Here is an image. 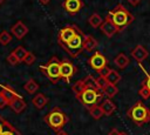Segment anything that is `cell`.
<instances>
[{
	"instance_id": "cell-21",
	"label": "cell",
	"mask_w": 150,
	"mask_h": 135,
	"mask_svg": "<svg viewBox=\"0 0 150 135\" xmlns=\"http://www.w3.org/2000/svg\"><path fill=\"white\" fill-rule=\"evenodd\" d=\"M103 19L101 18V15L98 14V13H93L90 16H89V19H88V22H89V25L93 27V28H98V27H101V25L103 23Z\"/></svg>"
},
{
	"instance_id": "cell-2",
	"label": "cell",
	"mask_w": 150,
	"mask_h": 135,
	"mask_svg": "<svg viewBox=\"0 0 150 135\" xmlns=\"http://www.w3.org/2000/svg\"><path fill=\"white\" fill-rule=\"evenodd\" d=\"M107 18L118 28L120 32H122L134 21V15L121 4H118L114 9H111L108 13Z\"/></svg>"
},
{
	"instance_id": "cell-23",
	"label": "cell",
	"mask_w": 150,
	"mask_h": 135,
	"mask_svg": "<svg viewBox=\"0 0 150 135\" xmlns=\"http://www.w3.org/2000/svg\"><path fill=\"white\" fill-rule=\"evenodd\" d=\"M88 110H89L90 116H91L94 120H100V119L104 115V113H103V110H102V108H101V106H100V104L93 106V107L88 108Z\"/></svg>"
},
{
	"instance_id": "cell-29",
	"label": "cell",
	"mask_w": 150,
	"mask_h": 135,
	"mask_svg": "<svg viewBox=\"0 0 150 135\" xmlns=\"http://www.w3.org/2000/svg\"><path fill=\"white\" fill-rule=\"evenodd\" d=\"M0 135H21V134L16 130V128H15L14 126H12L11 123H8L7 128H6V129H5Z\"/></svg>"
},
{
	"instance_id": "cell-26",
	"label": "cell",
	"mask_w": 150,
	"mask_h": 135,
	"mask_svg": "<svg viewBox=\"0 0 150 135\" xmlns=\"http://www.w3.org/2000/svg\"><path fill=\"white\" fill-rule=\"evenodd\" d=\"M13 53H14V55L19 59V61H20V62H23V60H25V58H26V55H27L28 50H26L22 46H18V47L13 50Z\"/></svg>"
},
{
	"instance_id": "cell-10",
	"label": "cell",
	"mask_w": 150,
	"mask_h": 135,
	"mask_svg": "<svg viewBox=\"0 0 150 135\" xmlns=\"http://www.w3.org/2000/svg\"><path fill=\"white\" fill-rule=\"evenodd\" d=\"M63 9L69 13V14H75L83 7V1L82 0H64L63 4Z\"/></svg>"
},
{
	"instance_id": "cell-34",
	"label": "cell",
	"mask_w": 150,
	"mask_h": 135,
	"mask_svg": "<svg viewBox=\"0 0 150 135\" xmlns=\"http://www.w3.org/2000/svg\"><path fill=\"white\" fill-rule=\"evenodd\" d=\"M8 123H9V122H7V121H6V120L0 115V134H1L6 128H7Z\"/></svg>"
},
{
	"instance_id": "cell-17",
	"label": "cell",
	"mask_w": 150,
	"mask_h": 135,
	"mask_svg": "<svg viewBox=\"0 0 150 135\" xmlns=\"http://www.w3.org/2000/svg\"><path fill=\"white\" fill-rule=\"evenodd\" d=\"M114 62H115V65H116L118 68H121V69L125 68V67H127V66L130 63L129 58H128V56H127L124 53H120L117 56H115Z\"/></svg>"
},
{
	"instance_id": "cell-40",
	"label": "cell",
	"mask_w": 150,
	"mask_h": 135,
	"mask_svg": "<svg viewBox=\"0 0 150 135\" xmlns=\"http://www.w3.org/2000/svg\"><path fill=\"white\" fill-rule=\"evenodd\" d=\"M120 135H129V134H128L127 131H121V133H120Z\"/></svg>"
},
{
	"instance_id": "cell-11",
	"label": "cell",
	"mask_w": 150,
	"mask_h": 135,
	"mask_svg": "<svg viewBox=\"0 0 150 135\" xmlns=\"http://www.w3.org/2000/svg\"><path fill=\"white\" fill-rule=\"evenodd\" d=\"M100 29L102 31V33L107 36V38H111V36H114L115 34H117L120 31H118V28L105 16V19H104V21H103V23L101 25V27H100Z\"/></svg>"
},
{
	"instance_id": "cell-28",
	"label": "cell",
	"mask_w": 150,
	"mask_h": 135,
	"mask_svg": "<svg viewBox=\"0 0 150 135\" xmlns=\"http://www.w3.org/2000/svg\"><path fill=\"white\" fill-rule=\"evenodd\" d=\"M11 40H12V35H11V33H8L7 31H2V32L0 33V43H1V45L6 46V45H8V43L11 42Z\"/></svg>"
},
{
	"instance_id": "cell-8",
	"label": "cell",
	"mask_w": 150,
	"mask_h": 135,
	"mask_svg": "<svg viewBox=\"0 0 150 135\" xmlns=\"http://www.w3.org/2000/svg\"><path fill=\"white\" fill-rule=\"evenodd\" d=\"M76 67L69 59H63L61 61V79H63L67 83L70 82L73 75L76 73Z\"/></svg>"
},
{
	"instance_id": "cell-3",
	"label": "cell",
	"mask_w": 150,
	"mask_h": 135,
	"mask_svg": "<svg viewBox=\"0 0 150 135\" xmlns=\"http://www.w3.org/2000/svg\"><path fill=\"white\" fill-rule=\"evenodd\" d=\"M127 115L136 126L139 127L150 122V109L145 107L142 101H137L130 109H128Z\"/></svg>"
},
{
	"instance_id": "cell-22",
	"label": "cell",
	"mask_w": 150,
	"mask_h": 135,
	"mask_svg": "<svg viewBox=\"0 0 150 135\" xmlns=\"http://www.w3.org/2000/svg\"><path fill=\"white\" fill-rule=\"evenodd\" d=\"M23 89H25L29 95H33L34 93L38 92V89H39V85H38V82H36L35 80L30 79V80H28V81L25 83Z\"/></svg>"
},
{
	"instance_id": "cell-27",
	"label": "cell",
	"mask_w": 150,
	"mask_h": 135,
	"mask_svg": "<svg viewBox=\"0 0 150 135\" xmlns=\"http://www.w3.org/2000/svg\"><path fill=\"white\" fill-rule=\"evenodd\" d=\"M95 83H96V87L101 90H104V88L108 86V81H107L105 76H103V75H98L95 79Z\"/></svg>"
},
{
	"instance_id": "cell-5",
	"label": "cell",
	"mask_w": 150,
	"mask_h": 135,
	"mask_svg": "<svg viewBox=\"0 0 150 135\" xmlns=\"http://www.w3.org/2000/svg\"><path fill=\"white\" fill-rule=\"evenodd\" d=\"M40 70L53 83H57L61 79V61L56 56H52L45 66H40Z\"/></svg>"
},
{
	"instance_id": "cell-25",
	"label": "cell",
	"mask_w": 150,
	"mask_h": 135,
	"mask_svg": "<svg viewBox=\"0 0 150 135\" xmlns=\"http://www.w3.org/2000/svg\"><path fill=\"white\" fill-rule=\"evenodd\" d=\"M103 93H104V95H105L108 99H110V97H114V96L118 93V88H117V86H115V85L108 83V86L104 88Z\"/></svg>"
},
{
	"instance_id": "cell-13",
	"label": "cell",
	"mask_w": 150,
	"mask_h": 135,
	"mask_svg": "<svg viewBox=\"0 0 150 135\" xmlns=\"http://www.w3.org/2000/svg\"><path fill=\"white\" fill-rule=\"evenodd\" d=\"M9 107H11V109L14 112V113H16V114H20L21 112H23L25 109H26V107H27V103H26V101L19 95V96H16L14 100H12L11 102H9V104H8Z\"/></svg>"
},
{
	"instance_id": "cell-16",
	"label": "cell",
	"mask_w": 150,
	"mask_h": 135,
	"mask_svg": "<svg viewBox=\"0 0 150 135\" xmlns=\"http://www.w3.org/2000/svg\"><path fill=\"white\" fill-rule=\"evenodd\" d=\"M47 102H48V99H47V96H46L45 94H42V93L36 94V95L33 97V100H32V103H33L38 109H42V108L47 104Z\"/></svg>"
},
{
	"instance_id": "cell-31",
	"label": "cell",
	"mask_w": 150,
	"mask_h": 135,
	"mask_svg": "<svg viewBox=\"0 0 150 135\" xmlns=\"http://www.w3.org/2000/svg\"><path fill=\"white\" fill-rule=\"evenodd\" d=\"M7 62L9 63V65H12V66H18L19 63H20V61H19V59L14 55V53L12 52L8 56H7Z\"/></svg>"
},
{
	"instance_id": "cell-9",
	"label": "cell",
	"mask_w": 150,
	"mask_h": 135,
	"mask_svg": "<svg viewBox=\"0 0 150 135\" xmlns=\"http://www.w3.org/2000/svg\"><path fill=\"white\" fill-rule=\"evenodd\" d=\"M88 63H89V66H90L93 69H95V70H97V72H101V70H103L105 67H108V66H107V59H105V56H104L102 53H100V52H95V53L88 59Z\"/></svg>"
},
{
	"instance_id": "cell-39",
	"label": "cell",
	"mask_w": 150,
	"mask_h": 135,
	"mask_svg": "<svg viewBox=\"0 0 150 135\" xmlns=\"http://www.w3.org/2000/svg\"><path fill=\"white\" fill-rule=\"evenodd\" d=\"M39 1H40V2L42 4V5H47V4H48V2L50 1V0H39Z\"/></svg>"
},
{
	"instance_id": "cell-33",
	"label": "cell",
	"mask_w": 150,
	"mask_h": 135,
	"mask_svg": "<svg viewBox=\"0 0 150 135\" xmlns=\"http://www.w3.org/2000/svg\"><path fill=\"white\" fill-rule=\"evenodd\" d=\"M141 87H144V88L150 93V74H148V75H146V77H145V79H144V81L142 82Z\"/></svg>"
},
{
	"instance_id": "cell-20",
	"label": "cell",
	"mask_w": 150,
	"mask_h": 135,
	"mask_svg": "<svg viewBox=\"0 0 150 135\" xmlns=\"http://www.w3.org/2000/svg\"><path fill=\"white\" fill-rule=\"evenodd\" d=\"M105 79L108 81V83H111V85H117L120 81H121V75L118 74V72H116L115 69H110L107 75H105Z\"/></svg>"
},
{
	"instance_id": "cell-30",
	"label": "cell",
	"mask_w": 150,
	"mask_h": 135,
	"mask_svg": "<svg viewBox=\"0 0 150 135\" xmlns=\"http://www.w3.org/2000/svg\"><path fill=\"white\" fill-rule=\"evenodd\" d=\"M35 60H36L35 55H34L32 52H28L27 55H26V58H25V60H23V62H25L27 66H30V65H33V63L35 62Z\"/></svg>"
},
{
	"instance_id": "cell-41",
	"label": "cell",
	"mask_w": 150,
	"mask_h": 135,
	"mask_svg": "<svg viewBox=\"0 0 150 135\" xmlns=\"http://www.w3.org/2000/svg\"><path fill=\"white\" fill-rule=\"evenodd\" d=\"M5 1H6V0H0V6H1V5H2Z\"/></svg>"
},
{
	"instance_id": "cell-6",
	"label": "cell",
	"mask_w": 150,
	"mask_h": 135,
	"mask_svg": "<svg viewBox=\"0 0 150 135\" xmlns=\"http://www.w3.org/2000/svg\"><path fill=\"white\" fill-rule=\"evenodd\" d=\"M84 34L80 31L70 41H68L67 43L62 45L61 47L71 56V58H76L79 56L82 52H83V41H84Z\"/></svg>"
},
{
	"instance_id": "cell-36",
	"label": "cell",
	"mask_w": 150,
	"mask_h": 135,
	"mask_svg": "<svg viewBox=\"0 0 150 135\" xmlns=\"http://www.w3.org/2000/svg\"><path fill=\"white\" fill-rule=\"evenodd\" d=\"M120 133H121V131H120L117 128H112V129L108 133V135H120Z\"/></svg>"
},
{
	"instance_id": "cell-4",
	"label": "cell",
	"mask_w": 150,
	"mask_h": 135,
	"mask_svg": "<svg viewBox=\"0 0 150 135\" xmlns=\"http://www.w3.org/2000/svg\"><path fill=\"white\" fill-rule=\"evenodd\" d=\"M43 121L54 130V131H61L62 128L64 127V124L69 121L68 116L59 108V107H55L53 108L47 115H45L43 117Z\"/></svg>"
},
{
	"instance_id": "cell-18",
	"label": "cell",
	"mask_w": 150,
	"mask_h": 135,
	"mask_svg": "<svg viewBox=\"0 0 150 135\" xmlns=\"http://www.w3.org/2000/svg\"><path fill=\"white\" fill-rule=\"evenodd\" d=\"M0 93L2 94V96L6 99V101H7V103L9 104V102L12 101V100H14L16 96H19L16 93H15V90L14 89H12L11 87H8V86H5L1 90H0Z\"/></svg>"
},
{
	"instance_id": "cell-35",
	"label": "cell",
	"mask_w": 150,
	"mask_h": 135,
	"mask_svg": "<svg viewBox=\"0 0 150 135\" xmlns=\"http://www.w3.org/2000/svg\"><path fill=\"white\" fill-rule=\"evenodd\" d=\"M5 106H8V103H7L6 99L2 96V94L0 93V108H4Z\"/></svg>"
},
{
	"instance_id": "cell-1",
	"label": "cell",
	"mask_w": 150,
	"mask_h": 135,
	"mask_svg": "<svg viewBox=\"0 0 150 135\" xmlns=\"http://www.w3.org/2000/svg\"><path fill=\"white\" fill-rule=\"evenodd\" d=\"M84 82H86V88L83 89V92L80 94L79 97H76L84 107L87 108H90L93 106H96L98 104V102L101 100H103V90L98 89L96 87V83H95V77L93 75H87L84 79Z\"/></svg>"
},
{
	"instance_id": "cell-38",
	"label": "cell",
	"mask_w": 150,
	"mask_h": 135,
	"mask_svg": "<svg viewBox=\"0 0 150 135\" xmlns=\"http://www.w3.org/2000/svg\"><path fill=\"white\" fill-rule=\"evenodd\" d=\"M55 135H68V134H67L66 131H63V130H61V131H57V133H56Z\"/></svg>"
},
{
	"instance_id": "cell-37",
	"label": "cell",
	"mask_w": 150,
	"mask_h": 135,
	"mask_svg": "<svg viewBox=\"0 0 150 135\" xmlns=\"http://www.w3.org/2000/svg\"><path fill=\"white\" fill-rule=\"evenodd\" d=\"M127 1H128V2H130L132 6H136V5H138L142 0H127Z\"/></svg>"
},
{
	"instance_id": "cell-14",
	"label": "cell",
	"mask_w": 150,
	"mask_h": 135,
	"mask_svg": "<svg viewBox=\"0 0 150 135\" xmlns=\"http://www.w3.org/2000/svg\"><path fill=\"white\" fill-rule=\"evenodd\" d=\"M149 53L148 50L142 46V45H137L132 50H131V56L137 61V62H142L143 60H145L148 58Z\"/></svg>"
},
{
	"instance_id": "cell-19",
	"label": "cell",
	"mask_w": 150,
	"mask_h": 135,
	"mask_svg": "<svg viewBox=\"0 0 150 135\" xmlns=\"http://www.w3.org/2000/svg\"><path fill=\"white\" fill-rule=\"evenodd\" d=\"M96 47H97L96 39H94L91 35H86L84 36V41H83V48L86 50H88V52H93Z\"/></svg>"
},
{
	"instance_id": "cell-12",
	"label": "cell",
	"mask_w": 150,
	"mask_h": 135,
	"mask_svg": "<svg viewBox=\"0 0 150 135\" xmlns=\"http://www.w3.org/2000/svg\"><path fill=\"white\" fill-rule=\"evenodd\" d=\"M11 33L19 40L23 39L26 36V34L28 33V27L22 22V21H16L12 28H11Z\"/></svg>"
},
{
	"instance_id": "cell-32",
	"label": "cell",
	"mask_w": 150,
	"mask_h": 135,
	"mask_svg": "<svg viewBox=\"0 0 150 135\" xmlns=\"http://www.w3.org/2000/svg\"><path fill=\"white\" fill-rule=\"evenodd\" d=\"M138 94H139V95H141V97H142V99H144V100H146V99H149V97H150V93H149L144 87H141V88H139Z\"/></svg>"
},
{
	"instance_id": "cell-15",
	"label": "cell",
	"mask_w": 150,
	"mask_h": 135,
	"mask_svg": "<svg viewBox=\"0 0 150 135\" xmlns=\"http://www.w3.org/2000/svg\"><path fill=\"white\" fill-rule=\"evenodd\" d=\"M100 106H101V108H102L104 115H107V116H110V115L116 110V106H115V103H114L110 99L104 100Z\"/></svg>"
},
{
	"instance_id": "cell-24",
	"label": "cell",
	"mask_w": 150,
	"mask_h": 135,
	"mask_svg": "<svg viewBox=\"0 0 150 135\" xmlns=\"http://www.w3.org/2000/svg\"><path fill=\"white\" fill-rule=\"evenodd\" d=\"M86 88V82H84V80L82 79V80H79V81H76L73 86H71V89H73V92H74V94H75V97H79L80 96V94L83 92V89Z\"/></svg>"
},
{
	"instance_id": "cell-7",
	"label": "cell",
	"mask_w": 150,
	"mask_h": 135,
	"mask_svg": "<svg viewBox=\"0 0 150 135\" xmlns=\"http://www.w3.org/2000/svg\"><path fill=\"white\" fill-rule=\"evenodd\" d=\"M81 29L77 27V26H67V27H63L62 29H60L59 32V36H57V41H59V45L62 46L64 43H67L68 41H70Z\"/></svg>"
}]
</instances>
